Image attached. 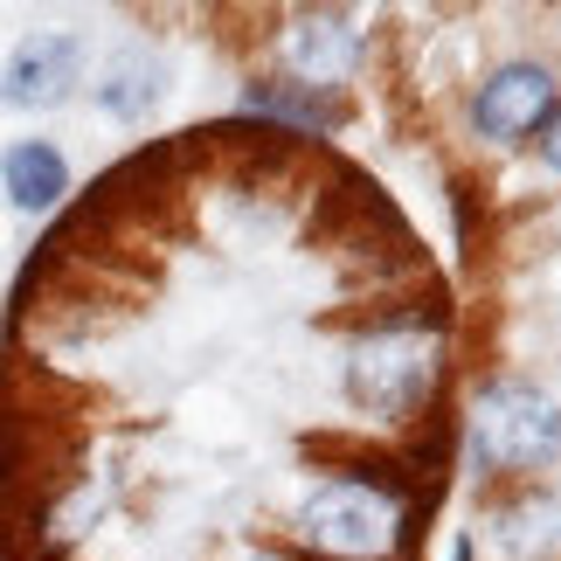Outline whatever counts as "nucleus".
Segmentation results:
<instances>
[{
  "mask_svg": "<svg viewBox=\"0 0 561 561\" xmlns=\"http://www.w3.org/2000/svg\"><path fill=\"white\" fill-rule=\"evenodd\" d=\"M500 541L513 554H527V561H554L561 554V500L554 492H534V500L506 506L500 513Z\"/></svg>",
  "mask_w": 561,
  "mask_h": 561,
  "instance_id": "9",
  "label": "nucleus"
},
{
  "mask_svg": "<svg viewBox=\"0 0 561 561\" xmlns=\"http://www.w3.org/2000/svg\"><path fill=\"white\" fill-rule=\"evenodd\" d=\"M153 98H160V62H139V56L118 62V70L98 83V104H104L112 118H139Z\"/></svg>",
  "mask_w": 561,
  "mask_h": 561,
  "instance_id": "10",
  "label": "nucleus"
},
{
  "mask_svg": "<svg viewBox=\"0 0 561 561\" xmlns=\"http://www.w3.org/2000/svg\"><path fill=\"white\" fill-rule=\"evenodd\" d=\"M0 187H8L14 208L42 215V208H56L62 194H70V160H62L49 139H14L8 153H0Z\"/></svg>",
  "mask_w": 561,
  "mask_h": 561,
  "instance_id": "7",
  "label": "nucleus"
},
{
  "mask_svg": "<svg viewBox=\"0 0 561 561\" xmlns=\"http://www.w3.org/2000/svg\"><path fill=\"white\" fill-rule=\"evenodd\" d=\"M561 450V409L534 381H485L471 402V458L485 471H534Z\"/></svg>",
  "mask_w": 561,
  "mask_h": 561,
  "instance_id": "2",
  "label": "nucleus"
},
{
  "mask_svg": "<svg viewBox=\"0 0 561 561\" xmlns=\"http://www.w3.org/2000/svg\"><path fill=\"white\" fill-rule=\"evenodd\" d=\"M548 104H554V77L541 70V62H506V70H492L479 83V98H471V125H479L485 139H527L534 125L548 118Z\"/></svg>",
  "mask_w": 561,
  "mask_h": 561,
  "instance_id": "5",
  "label": "nucleus"
},
{
  "mask_svg": "<svg viewBox=\"0 0 561 561\" xmlns=\"http://www.w3.org/2000/svg\"><path fill=\"white\" fill-rule=\"evenodd\" d=\"M243 112H256V118H285V125H319V133H333L340 125V104L333 98H319V91H306V83H277V77H264V83H250L243 91Z\"/></svg>",
  "mask_w": 561,
  "mask_h": 561,
  "instance_id": "8",
  "label": "nucleus"
},
{
  "mask_svg": "<svg viewBox=\"0 0 561 561\" xmlns=\"http://www.w3.org/2000/svg\"><path fill=\"white\" fill-rule=\"evenodd\" d=\"M541 153H548V167H561V112L548 118V139H541Z\"/></svg>",
  "mask_w": 561,
  "mask_h": 561,
  "instance_id": "11",
  "label": "nucleus"
},
{
  "mask_svg": "<svg viewBox=\"0 0 561 561\" xmlns=\"http://www.w3.org/2000/svg\"><path fill=\"white\" fill-rule=\"evenodd\" d=\"M243 561H271V554H243Z\"/></svg>",
  "mask_w": 561,
  "mask_h": 561,
  "instance_id": "12",
  "label": "nucleus"
},
{
  "mask_svg": "<svg viewBox=\"0 0 561 561\" xmlns=\"http://www.w3.org/2000/svg\"><path fill=\"white\" fill-rule=\"evenodd\" d=\"M360 49H368V35L354 28V14L340 8H319V14H298L291 35H285V62H291V83H306V91H327V83L354 77Z\"/></svg>",
  "mask_w": 561,
  "mask_h": 561,
  "instance_id": "6",
  "label": "nucleus"
},
{
  "mask_svg": "<svg viewBox=\"0 0 561 561\" xmlns=\"http://www.w3.org/2000/svg\"><path fill=\"white\" fill-rule=\"evenodd\" d=\"M77 77H83V35H70V28H42V35H28V42H14L8 70H0V104L49 112V104L70 98Z\"/></svg>",
  "mask_w": 561,
  "mask_h": 561,
  "instance_id": "4",
  "label": "nucleus"
},
{
  "mask_svg": "<svg viewBox=\"0 0 561 561\" xmlns=\"http://www.w3.org/2000/svg\"><path fill=\"white\" fill-rule=\"evenodd\" d=\"M437 368H444L437 327H423V319H381V327L360 333V347L347 360V396L368 416L409 423L430 402V388H437Z\"/></svg>",
  "mask_w": 561,
  "mask_h": 561,
  "instance_id": "1",
  "label": "nucleus"
},
{
  "mask_svg": "<svg viewBox=\"0 0 561 561\" xmlns=\"http://www.w3.org/2000/svg\"><path fill=\"white\" fill-rule=\"evenodd\" d=\"M298 534L333 561H375L396 541V506H388L375 485L340 479V485H319L312 500L298 506Z\"/></svg>",
  "mask_w": 561,
  "mask_h": 561,
  "instance_id": "3",
  "label": "nucleus"
}]
</instances>
